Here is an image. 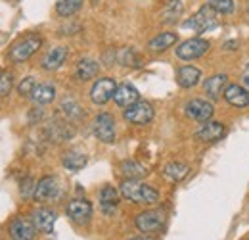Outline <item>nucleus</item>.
Returning <instances> with one entry per match:
<instances>
[{
  "label": "nucleus",
  "mask_w": 249,
  "mask_h": 240,
  "mask_svg": "<svg viewBox=\"0 0 249 240\" xmlns=\"http://www.w3.org/2000/svg\"><path fill=\"white\" fill-rule=\"evenodd\" d=\"M224 100L234 108H248L249 106V92L238 83H228L224 89Z\"/></svg>",
  "instance_id": "2eb2a0df"
},
{
  "label": "nucleus",
  "mask_w": 249,
  "mask_h": 240,
  "mask_svg": "<svg viewBox=\"0 0 249 240\" xmlns=\"http://www.w3.org/2000/svg\"><path fill=\"white\" fill-rule=\"evenodd\" d=\"M167 215L163 210H146L136 215L134 225L142 235H156L165 227Z\"/></svg>",
  "instance_id": "20e7f679"
},
{
  "label": "nucleus",
  "mask_w": 249,
  "mask_h": 240,
  "mask_svg": "<svg viewBox=\"0 0 249 240\" xmlns=\"http://www.w3.org/2000/svg\"><path fill=\"white\" fill-rule=\"evenodd\" d=\"M65 213L67 217L77 223V225H87L92 217V204L85 198H73L67 206H65Z\"/></svg>",
  "instance_id": "9b49d317"
},
{
  "label": "nucleus",
  "mask_w": 249,
  "mask_h": 240,
  "mask_svg": "<svg viewBox=\"0 0 249 240\" xmlns=\"http://www.w3.org/2000/svg\"><path fill=\"white\" fill-rule=\"evenodd\" d=\"M248 16H249V0H248Z\"/></svg>",
  "instance_id": "58836bf2"
},
{
  "label": "nucleus",
  "mask_w": 249,
  "mask_h": 240,
  "mask_svg": "<svg viewBox=\"0 0 249 240\" xmlns=\"http://www.w3.org/2000/svg\"><path fill=\"white\" fill-rule=\"evenodd\" d=\"M117 58H119V61H121L123 65H128V67H138V65H142L140 56L136 54L134 48H123V50H119V52H117Z\"/></svg>",
  "instance_id": "7c9ffc66"
},
{
  "label": "nucleus",
  "mask_w": 249,
  "mask_h": 240,
  "mask_svg": "<svg viewBox=\"0 0 249 240\" xmlns=\"http://www.w3.org/2000/svg\"><path fill=\"white\" fill-rule=\"evenodd\" d=\"M36 227L33 219L27 217H16L10 223V239L12 240H35Z\"/></svg>",
  "instance_id": "ddd939ff"
},
{
  "label": "nucleus",
  "mask_w": 249,
  "mask_h": 240,
  "mask_svg": "<svg viewBox=\"0 0 249 240\" xmlns=\"http://www.w3.org/2000/svg\"><path fill=\"white\" fill-rule=\"evenodd\" d=\"M62 194V186H60V180L52 175H46L36 182V188H35V194H33V200L35 202H40V204H46V202H54L58 196Z\"/></svg>",
  "instance_id": "423d86ee"
},
{
  "label": "nucleus",
  "mask_w": 249,
  "mask_h": 240,
  "mask_svg": "<svg viewBox=\"0 0 249 240\" xmlns=\"http://www.w3.org/2000/svg\"><path fill=\"white\" fill-rule=\"evenodd\" d=\"M238 44H240L238 40H228V42H224V48H226V50H236Z\"/></svg>",
  "instance_id": "e433bc0d"
},
{
  "label": "nucleus",
  "mask_w": 249,
  "mask_h": 240,
  "mask_svg": "<svg viewBox=\"0 0 249 240\" xmlns=\"http://www.w3.org/2000/svg\"><path fill=\"white\" fill-rule=\"evenodd\" d=\"M115 89H117L115 79H111V77H100L92 85V89H90V100H92L96 106H104V104H107L113 98Z\"/></svg>",
  "instance_id": "9d476101"
},
{
  "label": "nucleus",
  "mask_w": 249,
  "mask_h": 240,
  "mask_svg": "<svg viewBox=\"0 0 249 240\" xmlns=\"http://www.w3.org/2000/svg\"><path fill=\"white\" fill-rule=\"evenodd\" d=\"M46 133H48L50 140H54V142H65V140H69L73 137V129L69 127L67 120H52L46 127Z\"/></svg>",
  "instance_id": "5701e85b"
},
{
  "label": "nucleus",
  "mask_w": 249,
  "mask_h": 240,
  "mask_svg": "<svg viewBox=\"0 0 249 240\" xmlns=\"http://www.w3.org/2000/svg\"><path fill=\"white\" fill-rule=\"evenodd\" d=\"M140 100V92L134 85L130 83H121L117 85L115 89V94H113V102L119 106V108H128L132 104H136Z\"/></svg>",
  "instance_id": "a211bd4d"
},
{
  "label": "nucleus",
  "mask_w": 249,
  "mask_h": 240,
  "mask_svg": "<svg viewBox=\"0 0 249 240\" xmlns=\"http://www.w3.org/2000/svg\"><path fill=\"white\" fill-rule=\"evenodd\" d=\"M226 85H228V75L226 73H215V75H211V77L205 79L203 90H205V94L211 100H218L220 94L226 89Z\"/></svg>",
  "instance_id": "4be33fe9"
},
{
  "label": "nucleus",
  "mask_w": 249,
  "mask_h": 240,
  "mask_svg": "<svg viewBox=\"0 0 249 240\" xmlns=\"http://www.w3.org/2000/svg\"><path fill=\"white\" fill-rule=\"evenodd\" d=\"M201 81V69L196 65H182L177 71V83L182 89H194Z\"/></svg>",
  "instance_id": "6ab92c4d"
},
{
  "label": "nucleus",
  "mask_w": 249,
  "mask_h": 240,
  "mask_svg": "<svg viewBox=\"0 0 249 240\" xmlns=\"http://www.w3.org/2000/svg\"><path fill=\"white\" fill-rule=\"evenodd\" d=\"M100 73V63L92 58H81L75 65V75L79 81H90Z\"/></svg>",
  "instance_id": "b1692460"
},
{
  "label": "nucleus",
  "mask_w": 249,
  "mask_h": 240,
  "mask_svg": "<svg viewBox=\"0 0 249 240\" xmlns=\"http://www.w3.org/2000/svg\"><path fill=\"white\" fill-rule=\"evenodd\" d=\"M87 163H89V156H87L83 150H79V148L67 150L65 154H63V158H62V165L67 169V171H71V173L81 171V169H83Z\"/></svg>",
  "instance_id": "412c9836"
},
{
  "label": "nucleus",
  "mask_w": 249,
  "mask_h": 240,
  "mask_svg": "<svg viewBox=\"0 0 249 240\" xmlns=\"http://www.w3.org/2000/svg\"><path fill=\"white\" fill-rule=\"evenodd\" d=\"M35 188H36V182H35L31 177H27V179L23 180V186H21V194H23V198H33Z\"/></svg>",
  "instance_id": "f704fd0d"
},
{
  "label": "nucleus",
  "mask_w": 249,
  "mask_h": 240,
  "mask_svg": "<svg viewBox=\"0 0 249 240\" xmlns=\"http://www.w3.org/2000/svg\"><path fill=\"white\" fill-rule=\"evenodd\" d=\"M54 98H56V87L52 83H40V85H36L31 94V100L35 104H38V106L50 104V102H54Z\"/></svg>",
  "instance_id": "a878e982"
},
{
  "label": "nucleus",
  "mask_w": 249,
  "mask_h": 240,
  "mask_svg": "<svg viewBox=\"0 0 249 240\" xmlns=\"http://www.w3.org/2000/svg\"><path fill=\"white\" fill-rule=\"evenodd\" d=\"M188 173H190V167L182 161H171V163H167L163 167V175L169 180H173V182H180Z\"/></svg>",
  "instance_id": "c85d7f7f"
},
{
  "label": "nucleus",
  "mask_w": 249,
  "mask_h": 240,
  "mask_svg": "<svg viewBox=\"0 0 249 240\" xmlns=\"http://www.w3.org/2000/svg\"><path fill=\"white\" fill-rule=\"evenodd\" d=\"M119 169H121V175H123L124 179H142L148 173V169L142 163L134 161V160H124V161H121Z\"/></svg>",
  "instance_id": "cd10ccee"
},
{
  "label": "nucleus",
  "mask_w": 249,
  "mask_h": 240,
  "mask_svg": "<svg viewBox=\"0 0 249 240\" xmlns=\"http://www.w3.org/2000/svg\"><path fill=\"white\" fill-rule=\"evenodd\" d=\"M42 46V37L36 33H29L25 37H21L19 40H16L8 52V58L14 63H23L31 58L33 54Z\"/></svg>",
  "instance_id": "f03ea898"
},
{
  "label": "nucleus",
  "mask_w": 249,
  "mask_h": 240,
  "mask_svg": "<svg viewBox=\"0 0 249 240\" xmlns=\"http://www.w3.org/2000/svg\"><path fill=\"white\" fill-rule=\"evenodd\" d=\"M209 40H205V39H199V37H196V39H188L184 42H180L178 46H177V58H180V60L184 61H192V60H197V58H201L207 50H209Z\"/></svg>",
  "instance_id": "6e6552de"
},
{
  "label": "nucleus",
  "mask_w": 249,
  "mask_h": 240,
  "mask_svg": "<svg viewBox=\"0 0 249 240\" xmlns=\"http://www.w3.org/2000/svg\"><path fill=\"white\" fill-rule=\"evenodd\" d=\"M224 137H226V127L220 121H215V120L205 121L196 131V139H199L201 142H218Z\"/></svg>",
  "instance_id": "f8f14e48"
},
{
  "label": "nucleus",
  "mask_w": 249,
  "mask_h": 240,
  "mask_svg": "<svg viewBox=\"0 0 249 240\" xmlns=\"http://www.w3.org/2000/svg\"><path fill=\"white\" fill-rule=\"evenodd\" d=\"M121 196L126 198L132 204H144V206H154L159 202V192L154 186L142 182L140 179H124L121 182Z\"/></svg>",
  "instance_id": "f257e3e1"
},
{
  "label": "nucleus",
  "mask_w": 249,
  "mask_h": 240,
  "mask_svg": "<svg viewBox=\"0 0 249 240\" xmlns=\"http://www.w3.org/2000/svg\"><path fill=\"white\" fill-rule=\"evenodd\" d=\"M60 110H62V114L65 116V120L69 121V123H73V121H79L85 118V112H83V108H81V104L75 100V98H63L62 104H60Z\"/></svg>",
  "instance_id": "bb28decb"
},
{
  "label": "nucleus",
  "mask_w": 249,
  "mask_h": 240,
  "mask_svg": "<svg viewBox=\"0 0 249 240\" xmlns=\"http://www.w3.org/2000/svg\"><path fill=\"white\" fill-rule=\"evenodd\" d=\"M119 202H121V190H117L115 186L106 184L100 190V208L106 215H113V211L117 210Z\"/></svg>",
  "instance_id": "f3484780"
},
{
  "label": "nucleus",
  "mask_w": 249,
  "mask_h": 240,
  "mask_svg": "<svg viewBox=\"0 0 249 240\" xmlns=\"http://www.w3.org/2000/svg\"><path fill=\"white\" fill-rule=\"evenodd\" d=\"M36 85H38V83H36V79H35L33 75L25 77V79L19 83V87H18L19 96H21V98H31L33 90H35V87H36Z\"/></svg>",
  "instance_id": "72a5a7b5"
},
{
  "label": "nucleus",
  "mask_w": 249,
  "mask_h": 240,
  "mask_svg": "<svg viewBox=\"0 0 249 240\" xmlns=\"http://www.w3.org/2000/svg\"><path fill=\"white\" fill-rule=\"evenodd\" d=\"M207 6H211L217 14H222V16H230L234 14V0H207Z\"/></svg>",
  "instance_id": "2f4dec72"
},
{
  "label": "nucleus",
  "mask_w": 249,
  "mask_h": 240,
  "mask_svg": "<svg viewBox=\"0 0 249 240\" xmlns=\"http://www.w3.org/2000/svg\"><path fill=\"white\" fill-rule=\"evenodd\" d=\"M128 240H154L150 235H142V237H132V239H128Z\"/></svg>",
  "instance_id": "4c0bfd02"
},
{
  "label": "nucleus",
  "mask_w": 249,
  "mask_h": 240,
  "mask_svg": "<svg viewBox=\"0 0 249 240\" xmlns=\"http://www.w3.org/2000/svg\"><path fill=\"white\" fill-rule=\"evenodd\" d=\"M67 56H69L67 46H63V44L52 46V48L46 52V56L42 58L40 65H42V69H46V71H56V69H60L63 65V61L67 60Z\"/></svg>",
  "instance_id": "dca6fc26"
},
{
  "label": "nucleus",
  "mask_w": 249,
  "mask_h": 240,
  "mask_svg": "<svg viewBox=\"0 0 249 240\" xmlns=\"http://www.w3.org/2000/svg\"><path fill=\"white\" fill-rule=\"evenodd\" d=\"M184 114H186L188 120L197 121V123H205V121L213 120L215 108H213V104L209 100L192 98V100H188L186 106H184Z\"/></svg>",
  "instance_id": "1a4fd4ad"
},
{
  "label": "nucleus",
  "mask_w": 249,
  "mask_h": 240,
  "mask_svg": "<svg viewBox=\"0 0 249 240\" xmlns=\"http://www.w3.org/2000/svg\"><path fill=\"white\" fill-rule=\"evenodd\" d=\"M92 133L94 137L104 144L115 142V118L107 112L98 114L92 121Z\"/></svg>",
  "instance_id": "39448f33"
},
{
  "label": "nucleus",
  "mask_w": 249,
  "mask_h": 240,
  "mask_svg": "<svg viewBox=\"0 0 249 240\" xmlns=\"http://www.w3.org/2000/svg\"><path fill=\"white\" fill-rule=\"evenodd\" d=\"M14 87V75L6 69H0V96H8Z\"/></svg>",
  "instance_id": "473e14b6"
},
{
  "label": "nucleus",
  "mask_w": 249,
  "mask_h": 240,
  "mask_svg": "<svg viewBox=\"0 0 249 240\" xmlns=\"http://www.w3.org/2000/svg\"><path fill=\"white\" fill-rule=\"evenodd\" d=\"M33 223L36 227L38 233H44V235H50L54 231V223L58 219V213L50 208H38V210L33 211Z\"/></svg>",
  "instance_id": "4468645a"
},
{
  "label": "nucleus",
  "mask_w": 249,
  "mask_h": 240,
  "mask_svg": "<svg viewBox=\"0 0 249 240\" xmlns=\"http://www.w3.org/2000/svg\"><path fill=\"white\" fill-rule=\"evenodd\" d=\"M184 14V2L182 0H167L163 10H161V23L165 25H173V23H178L180 16Z\"/></svg>",
  "instance_id": "aec40b11"
},
{
  "label": "nucleus",
  "mask_w": 249,
  "mask_h": 240,
  "mask_svg": "<svg viewBox=\"0 0 249 240\" xmlns=\"http://www.w3.org/2000/svg\"><path fill=\"white\" fill-rule=\"evenodd\" d=\"M242 87L249 92V63L244 67V71H242Z\"/></svg>",
  "instance_id": "c9c22d12"
},
{
  "label": "nucleus",
  "mask_w": 249,
  "mask_h": 240,
  "mask_svg": "<svg viewBox=\"0 0 249 240\" xmlns=\"http://www.w3.org/2000/svg\"><path fill=\"white\" fill-rule=\"evenodd\" d=\"M178 40V35L177 33H171V31H165V33H159L157 37H154L150 42H148V48L152 52H165L169 50L171 46H175Z\"/></svg>",
  "instance_id": "393cba45"
},
{
  "label": "nucleus",
  "mask_w": 249,
  "mask_h": 240,
  "mask_svg": "<svg viewBox=\"0 0 249 240\" xmlns=\"http://www.w3.org/2000/svg\"><path fill=\"white\" fill-rule=\"evenodd\" d=\"M218 25V20H217V12L211 8V6H201L194 16H190L186 21L182 23L184 29L194 31L196 35H203L207 31L215 29Z\"/></svg>",
  "instance_id": "7ed1b4c3"
},
{
  "label": "nucleus",
  "mask_w": 249,
  "mask_h": 240,
  "mask_svg": "<svg viewBox=\"0 0 249 240\" xmlns=\"http://www.w3.org/2000/svg\"><path fill=\"white\" fill-rule=\"evenodd\" d=\"M85 0H58L56 4V14L60 18H71L73 14H77L81 10Z\"/></svg>",
  "instance_id": "c756f323"
},
{
  "label": "nucleus",
  "mask_w": 249,
  "mask_h": 240,
  "mask_svg": "<svg viewBox=\"0 0 249 240\" xmlns=\"http://www.w3.org/2000/svg\"><path fill=\"white\" fill-rule=\"evenodd\" d=\"M156 112H154V106L150 102H144V100H138L136 104L124 108L123 118L126 123H132V125H148L150 121L154 120Z\"/></svg>",
  "instance_id": "0eeeda50"
}]
</instances>
